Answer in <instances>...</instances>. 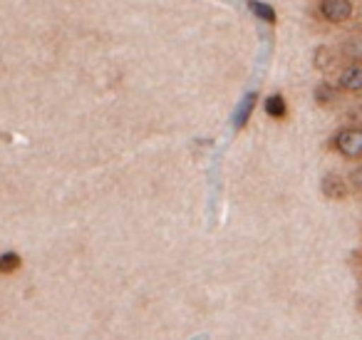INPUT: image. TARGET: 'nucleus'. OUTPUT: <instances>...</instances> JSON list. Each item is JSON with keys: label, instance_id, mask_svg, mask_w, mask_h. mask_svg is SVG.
Returning <instances> with one entry per match:
<instances>
[{"label": "nucleus", "instance_id": "2", "mask_svg": "<svg viewBox=\"0 0 362 340\" xmlns=\"http://www.w3.org/2000/svg\"><path fill=\"white\" fill-rule=\"evenodd\" d=\"M320 16L327 23L340 26L352 18V3L350 0H320Z\"/></svg>", "mask_w": 362, "mask_h": 340}, {"label": "nucleus", "instance_id": "7", "mask_svg": "<svg viewBox=\"0 0 362 340\" xmlns=\"http://www.w3.org/2000/svg\"><path fill=\"white\" fill-rule=\"evenodd\" d=\"M248 8H251L261 21L271 23V26L276 23V11H273L271 6H266V3H261V0H248Z\"/></svg>", "mask_w": 362, "mask_h": 340}, {"label": "nucleus", "instance_id": "8", "mask_svg": "<svg viewBox=\"0 0 362 340\" xmlns=\"http://www.w3.org/2000/svg\"><path fill=\"white\" fill-rule=\"evenodd\" d=\"M253 102H256V92H248L246 100L241 102V110H238V115H236V127H243V122L248 120V115H251V110H253Z\"/></svg>", "mask_w": 362, "mask_h": 340}, {"label": "nucleus", "instance_id": "3", "mask_svg": "<svg viewBox=\"0 0 362 340\" xmlns=\"http://www.w3.org/2000/svg\"><path fill=\"white\" fill-rule=\"evenodd\" d=\"M322 194L327 196V199H347V194H350V186H347V181L342 179L340 174H335V171H330V174L322 176Z\"/></svg>", "mask_w": 362, "mask_h": 340}, {"label": "nucleus", "instance_id": "5", "mask_svg": "<svg viewBox=\"0 0 362 340\" xmlns=\"http://www.w3.org/2000/svg\"><path fill=\"white\" fill-rule=\"evenodd\" d=\"M263 107H266V115L276 117V120H281V117H286L288 107H286V97L283 95H271L266 97V102H263Z\"/></svg>", "mask_w": 362, "mask_h": 340}, {"label": "nucleus", "instance_id": "1", "mask_svg": "<svg viewBox=\"0 0 362 340\" xmlns=\"http://www.w3.org/2000/svg\"><path fill=\"white\" fill-rule=\"evenodd\" d=\"M335 149L345 159H362V130L360 127H345L335 135Z\"/></svg>", "mask_w": 362, "mask_h": 340}, {"label": "nucleus", "instance_id": "10", "mask_svg": "<svg viewBox=\"0 0 362 340\" xmlns=\"http://www.w3.org/2000/svg\"><path fill=\"white\" fill-rule=\"evenodd\" d=\"M347 184H350L352 189L362 191V166H357V169L350 171V176H347Z\"/></svg>", "mask_w": 362, "mask_h": 340}, {"label": "nucleus", "instance_id": "4", "mask_svg": "<svg viewBox=\"0 0 362 340\" xmlns=\"http://www.w3.org/2000/svg\"><path fill=\"white\" fill-rule=\"evenodd\" d=\"M337 85L345 92H360L362 90V67L360 65H350L340 72L337 77Z\"/></svg>", "mask_w": 362, "mask_h": 340}, {"label": "nucleus", "instance_id": "11", "mask_svg": "<svg viewBox=\"0 0 362 340\" xmlns=\"http://www.w3.org/2000/svg\"><path fill=\"white\" fill-rule=\"evenodd\" d=\"M360 305H362V290H360Z\"/></svg>", "mask_w": 362, "mask_h": 340}, {"label": "nucleus", "instance_id": "9", "mask_svg": "<svg viewBox=\"0 0 362 340\" xmlns=\"http://www.w3.org/2000/svg\"><path fill=\"white\" fill-rule=\"evenodd\" d=\"M315 100L320 102V105H327L330 100H335V90H332L327 82H322V85H317V90H315Z\"/></svg>", "mask_w": 362, "mask_h": 340}, {"label": "nucleus", "instance_id": "6", "mask_svg": "<svg viewBox=\"0 0 362 340\" xmlns=\"http://www.w3.org/2000/svg\"><path fill=\"white\" fill-rule=\"evenodd\" d=\"M21 256L16 254V251H8V254L0 256V273L8 276V273H16L18 268H21Z\"/></svg>", "mask_w": 362, "mask_h": 340}]
</instances>
